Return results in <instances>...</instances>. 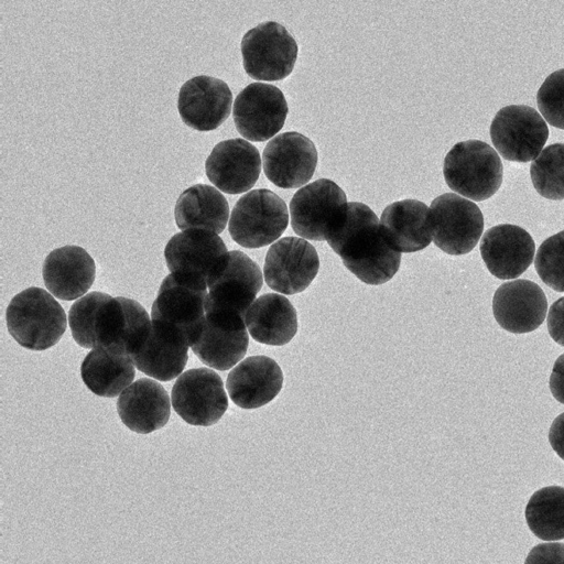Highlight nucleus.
<instances>
[{"mask_svg":"<svg viewBox=\"0 0 564 564\" xmlns=\"http://www.w3.org/2000/svg\"><path fill=\"white\" fill-rule=\"evenodd\" d=\"M326 241L345 267L367 284H383L399 270L401 253L388 241L377 215L362 203H348Z\"/></svg>","mask_w":564,"mask_h":564,"instance_id":"nucleus-1","label":"nucleus"},{"mask_svg":"<svg viewBox=\"0 0 564 564\" xmlns=\"http://www.w3.org/2000/svg\"><path fill=\"white\" fill-rule=\"evenodd\" d=\"M6 318L10 335L20 346L31 350L54 346L66 329L63 307L40 288H29L14 295Z\"/></svg>","mask_w":564,"mask_h":564,"instance_id":"nucleus-2","label":"nucleus"},{"mask_svg":"<svg viewBox=\"0 0 564 564\" xmlns=\"http://www.w3.org/2000/svg\"><path fill=\"white\" fill-rule=\"evenodd\" d=\"M444 178L451 189L473 200H485L500 187L503 167L497 152L486 142L456 143L444 159Z\"/></svg>","mask_w":564,"mask_h":564,"instance_id":"nucleus-3","label":"nucleus"},{"mask_svg":"<svg viewBox=\"0 0 564 564\" xmlns=\"http://www.w3.org/2000/svg\"><path fill=\"white\" fill-rule=\"evenodd\" d=\"M289 213L284 200L272 191L253 189L241 196L231 210L229 234L245 248H261L275 241L286 229Z\"/></svg>","mask_w":564,"mask_h":564,"instance_id":"nucleus-4","label":"nucleus"},{"mask_svg":"<svg viewBox=\"0 0 564 564\" xmlns=\"http://www.w3.org/2000/svg\"><path fill=\"white\" fill-rule=\"evenodd\" d=\"M164 258L172 274L207 285L227 264L229 251L217 234L188 229L167 241Z\"/></svg>","mask_w":564,"mask_h":564,"instance_id":"nucleus-5","label":"nucleus"},{"mask_svg":"<svg viewBox=\"0 0 564 564\" xmlns=\"http://www.w3.org/2000/svg\"><path fill=\"white\" fill-rule=\"evenodd\" d=\"M348 208L344 191L328 178L300 188L291 199V226L296 235L310 240H327Z\"/></svg>","mask_w":564,"mask_h":564,"instance_id":"nucleus-6","label":"nucleus"},{"mask_svg":"<svg viewBox=\"0 0 564 564\" xmlns=\"http://www.w3.org/2000/svg\"><path fill=\"white\" fill-rule=\"evenodd\" d=\"M246 73L258 80H281L296 62L297 44L284 26L274 21L260 23L241 40Z\"/></svg>","mask_w":564,"mask_h":564,"instance_id":"nucleus-7","label":"nucleus"},{"mask_svg":"<svg viewBox=\"0 0 564 564\" xmlns=\"http://www.w3.org/2000/svg\"><path fill=\"white\" fill-rule=\"evenodd\" d=\"M248 345L245 316L207 303L205 322L191 345L198 359L210 368L228 370L242 359Z\"/></svg>","mask_w":564,"mask_h":564,"instance_id":"nucleus-8","label":"nucleus"},{"mask_svg":"<svg viewBox=\"0 0 564 564\" xmlns=\"http://www.w3.org/2000/svg\"><path fill=\"white\" fill-rule=\"evenodd\" d=\"M430 213L433 241L442 251L460 256L476 247L484 230V216L475 203L446 193L433 199Z\"/></svg>","mask_w":564,"mask_h":564,"instance_id":"nucleus-9","label":"nucleus"},{"mask_svg":"<svg viewBox=\"0 0 564 564\" xmlns=\"http://www.w3.org/2000/svg\"><path fill=\"white\" fill-rule=\"evenodd\" d=\"M490 138L499 154L509 161L535 159L549 138V128L541 115L525 105L500 109L490 124Z\"/></svg>","mask_w":564,"mask_h":564,"instance_id":"nucleus-10","label":"nucleus"},{"mask_svg":"<svg viewBox=\"0 0 564 564\" xmlns=\"http://www.w3.org/2000/svg\"><path fill=\"white\" fill-rule=\"evenodd\" d=\"M171 402L175 412L195 426L217 423L228 409L223 380L209 368L189 369L178 376Z\"/></svg>","mask_w":564,"mask_h":564,"instance_id":"nucleus-11","label":"nucleus"},{"mask_svg":"<svg viewBox=\"0 0 564 564\" xmlns=\"http://www.w3.org/2000/svg\"><path fill=\"white\" fill-rule=\"evenodd\" d=\"M151 326L145 308L137 301L110 296L97 312L95 347L111 354L131 356L138 350Z\"/></svg>","mask_w":564,"mask_h":564,"instance_id":"nucleus-12","label":"nucleus"},{"mask_svg":"<svg viewBox=\"0 0 564 564\" xmlns=\"http://www.w3.org/2000/svg\"><path fill=\"white\" fill-rule=\"evenodd\" d=\"M207 285L174 274L164 278L153 302L151 319L167 323L181 330L189 347L206 318Z\"/></svg>","mask_w":564,"mask_h":564,"instance_id":"nucleus-13","label":"nucleus"},{"mask_svg":"<svg viewBox=\"0 0 564 564\" xmlns=\"http://www.w3.org/2000/svg\"><path fill=\"white\" fill-rule=\"evenodd\" d=\"M288 111L285 97L278 87L252 83L236 97L232 116L236 128L243 138L262 142L282 129Z\"/></svg>","mask_w":564,"mask_h":564,"instance_id":"nucleus-14","label":"nucleus"},{"mask_svg":"<svg viewBox=\"0 0 564 564\" xmlns=\"http://www.w3.org/2000/svg\"><path fill=\"white\" fill-rule=\"evenodd\" d=\"M319 259L315 248L304 239L285 237L268 250L263 267L267 284L282 294L304 291L316 276Z\"/></svg>","mask_w":564,"mask_h":564,"instance_id":"nucleus-15","label":"nucleus"},{"mask_svg":"<svg viewBox=\"0 0 564 564\" xmlns=\"http://www.w3.org/2000/svg\"><path fill=\"white\" fill-rule=\"evenodd\" d=\"M262 161L270 182L281 188H295L312 178L317 165V151L308 138L290 131L269 141Z\"/></svg>","mask_w":564,"mask_h":564,"instance_id":"nucleus-16","label":"nucleus"},{"mask_svg":"<svg viewBox=\"0 0 564 564\" xmlns=\"http://www.w3.org/2000/svg\"><path fill=\"white\" fill-rule=\"evenodd\" d=\"M231 102L232 94L224 80L199 75L180 88L177 110L186 126L198 131H212L228 118Z\"/></svg>","mask_w":564,"mask_h":564,"instance_id":"nucleus-17","label":"nucleus"},{"mask_svg":"<svg viewBox=\"0 0 564 564\" xmlns=\"http://www.w3.org/2000/svg\"><path fill=\"white\" fill-rule=\"evenodd\" d=\"M260 171L258 149L239 138L217 143L205 162L208 180L221 192L231 195L249 191L258 181Z\"/></svg>","mask_w":564,"mask_h":564,"instance_id":"nucleus-18","label":"nucleus"},{"mask_svg":"<svg viewBox=\"0 0 564 564\" xmlns=\"http://www.w3.org/2000/svg\"><path fill=\"white\" fill-rule=\"evenodd\" d=\"M188 347L187 338L176 327L151 319L149 332L131 359L149 377L170 381L184 370Z\"/></svg>","mask_w":564,"mask_h":564,"instance_id":"nucleus-19","label":"nucleus"},{"mask_svg":"<svg viewBox=\"0 0 564 564\" xmlns=\"http://www.w3.org/2000/svg\"><path fill=\"white\" fill-rule=\"evenodd\" d=\"M547 301L543 290L529 280L501 284L492 297V313L507 332L524 334L535 330L544 322Z\"/></svg>","mask_w":564,"mask_h":564,"instance_id":"nucleus-20","label":"nucleus"},{"mask_svg":"<svg viewBox=\"0 0 564 564\" xmlns=\"http://www.w3.org/2000/svg\"><path fill=\"white\" fill-rule=\"evenodd\" d=\"M534 252L531 235L516 225L491 227L480 241V254L487 269L501 280L520 276L532 263Z\"/></svg>","mask_w":564,"mask_h":564,"instance_id":"nucleus-21","label":"nucleus"},{"mask_svg":"<svg viewBox=\"0 0 564 564\" xmlns=\"http://www.w3.org/2000/svg\"><path fill=\"white\" fill-rule=\"evenodd\" d=\"M262 283L261 270L254 261L241 251H229L227 264L207 284V303L238 312L246 317Z\"/></svg>","mask_w":564,"mask_h":564,"instance_id":"nucleus-22","label":"nucleus"},{"mask_svg":"<svg viewBox=\"0 0 564 564\" xmlns=\"http://www.w3.org/2000/svg\"><path fill=\"white\" fill-rule=\"evenodd\" d=\"M283 373L275 360L251 356L239 362L228 375L226 388L231 401L241 409L252 410L272 401L281 391Z\"/></svg>","mask_w":564,"mask_h":564,"instance_id":"nucleus-23","label":"nucleus"},{"mask_svg":"<svg viewBox=\"0 0 564 564\" xmlns=\"http://www.w3.org/2000/svg\"><path fill=\"white\" fill-rule=\"evenodd\" d=\"M46 289L57 299H80L95 281L96 265L91 256L82 247L64 246L51 251L43 263Z\"/></svg>","mask_w":564,"mask_h":564,"instance_id":"nucleus-24","label":"nucleus"},{"mask_svg":"<svg viewBox=\"0 0 564 564\" xmlns=\"http://www.w3.org/2000/svg\"><path fill=\"white\" fill-rule=\"evenodd\" d=\"M170 402L167 392L159 382L141 378L119 395L117 411L129 430L149 434L167 423Z\"/></svg>","mask_w":564,"mask_h":564,"instance_id":"nucleus-25","label":"nucleus"},{"mask_svg":"<svg viewBox=\"0 0 564 564\" xmlns=\"http://www.w3.org/2000/svg\"><path fill=\"white\" fill-rule=\"evenodd\" d=\"M380 224L390 245L398 252H415L432 239L430 207L416 199L398 200L384 208Z\"/></svg>","mask_w":564,"mask_h":564,"instance_id":"nucleus-26","label":"nucleus"},{"mask_svg":"<svg viewBox=\"0 0 564 564\" xmlns=\"http://www.w3.org/2000/svg\"><path fill=\"white\" fill-rule=\"evenodd\" d=\"M246 326L251 337L261 344L282 346L297 332L294 306L283 295L263 294L247 311Z\"/></svg>","mask_w":564,"mask_h":564,"instance_id":"nucleus-27","label":"nucleus"},{"mask_svg":"<svg viewBox=\"0 0 564 564\" xmlns=\"http://www.w3.org/2000/svg\"><path fill=\"white\" fill-rule=\"evenodd\" d=\"M175 223L180 229H203L220 234L229 217V205L215 187L195 184L178 197L174 209Z\"/></svg>","mask_w":564,"mask_h":564,"instance_id":"nucleus-28","label":"nucleus"},{"mask_svg":"<svg viewBox=\"0 0 564 564\" xmlns=\"http://www.w3.org/2000/svg\"><path fill=\"white\" fill-rule=\"evenodd\" d=\"M134 367L130 357L111 354L97 346L83 360L80 376L93 393L115 398L132 383Z\"/></svg>","mask_w":564,"mask_h":564,"instance_id":"nucleus-29","label":"nucleus"},{"mask_svg":"<svg viewBox=\"0 0 564 564\" xmlns=\"http://www.w3.org/2000/svg\"><path fill=\"white\" fill-rule=\"evenodd\" d=\"M531 532L541 540L564 539V488L547 486L536 490L524 511Z\"/></svg>","mask_w":564,"mask_h":564,"instance_id":"nucleus-30","label":"nucleus"},{"mask_svg":"<svg viewBox=\"0 0 564 564\" xmlns=\"http://www.w3.org/2000/svg\"><path fill=\"white\" fill-rule=\"evenodd\" d=\"M532 184L541 196L564 199V143L547 145L530 166Z\"/></svg>","mask_w":564,"mask_h":564,"instance_id":"nucleus-31","label":"nucleus"},{"mask_svg":"<svg viewBox=\"0 0 564 564\" xmlns=\"http://www.w3.org/2000/svg\"><path fill=\"white\" fill-rule=\"evenodd\" d=\"M110 297L102 292H90L77 300L68 313L73 338L83 348L95 347V322L99 307Z\"/></svg>","mask_w":564,"mask_h":564,"instance_id":"nucleus-32","label":"nucleus"},{"mask_svg":"<svg viewBox=\"0 0 564 564\" xmlns=\"http://www.w3.org/2000/svg\"><path fill=\"white\" fill-rule=\"evenodd\" d=\"M534 267L543 283L556 292H564V230L541 243Z\"/></svg>","mask_w":564,"mask_h":564,"instance_id":"nucleus-33","label":"nucleus"},{"mask_svg":"<svg viewBox=\"0 0 564 564\" xmlns=\"http://www.w3.org/2000/svg\"><path fill=\"white\" fill-rule=\"evenodd\" d=\"M536 102L547 123L564 130V68L546 77L538 90Z\"/></svg>","mask_w":564,"mask_h":564,"instance_id":"nucleus-34","label":"nucleus"},{"mask_svg":"<svg viewBox=\"0 0 564 564\" xmlns=\"http://www.w3.org/2000/svg\"><path fill=\"white\" fill-rule=\"evenodd\" d=\"M524 564H564V543H540L531 549Z\"/></svg>","mask_w":564,"mask_h":564,"instance_id":"nucleus-35","label":"nucleus"},{"mask_svg":"<svg viewBox=\"0 0 564 564\" xmlns=\"http://www.w3.org/2000/svg\"><path fill=\"white\" fill-rule=\"evenodd\" d=\"M547 330L555 343L564 346V296L555 301L550 307Z\"/></svg>","mask_w":564,"mask_h":564,"instance_id":"nucleus-36","label":"nucleus"},{"mask_svg":"<svg viewBox=\"0 0 564 564\" xmlns=\"http://www.w3.org/2000/svg\"><path fill=\"white\" fill-rule=\"evenodd\" d=\"M549 387L555 400L564 404V354L554 362Z\"/></svg>","mask_w":564,"mask_h":564,"instance_id":"nucleus-37","label":"nucleus"},{"mask_svg":"<svg viewBox=\"0 0 564 564\" xmlns=\"http://www.w3.org/2000/svg\"><path fill=\"white\" fill-rule=\"evenodd\" d=\"M549 442L558 457L564 460V412L552 422L549 431Z\"/></svg>","mask_w":564,"mask_h":564,"instance_id":"nucleus-38","label":"nucleus"}]
</instances>
